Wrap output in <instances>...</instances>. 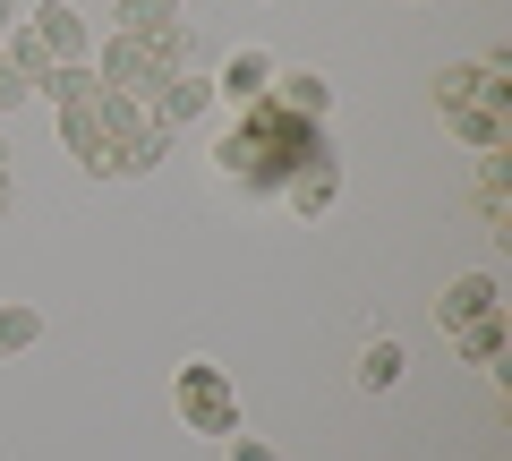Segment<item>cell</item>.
<instances>
[{"label": "cell", "instance_id": "8", "mask_svg": "<svg viewBox=\"0 0 512 461\" xmlns=\"http://www.w3.org/2000/svg\"><path fill=\"white\" fill-rule=\"evenodd\" d=\"M265 86H274V60H265V52H231V69H222V86H214V103H231V111H248V103H265Z\"/></svg>", "mask_w": 512, "mask_h": 461}, {"label": "cell", "instance_id": "4", "mask_svg": "<svg viewBox=\"0 0 512 461\" xmlns=\"http://www.w3.org/2000/svg\"><path fill=\"white\" fill-rule=\"evenodd\" d=\"M26 35L43 43V60H94V35H86V18H77L69 0H35Z\"/></svg>", "mask_w": 512, "mask_h": 461}, {"label": "cell", "instance_id": "17", "mask_svg": "<svg viewBox=\"0 0 512 461\" xmlns=\"http://www.w3.org/2000/svg\"><path fill=\"white\" fill-rule=\"evenodd\" d=\"M9 26H18V0H0V35H9Z\"/></svg>", "mask_w": 512, "mask_h": 461}, {"label": "cell", "instance_id": "3", "mask_svg": "<svg viewBox=\"0 0 512 461\" xmlns=\"http://www.w3.org/2000/svg\"><path fill=\"white\" fill-rule=\"evenodd\" d=\"M171 410H180L197 436H239V393H231V376H222L214 359H188V368L171 376Z\"/></svg>", "mask_w": 512, "mask_h": 461}, {"label": "cell", "instance_id": "9", "mask_svg": "<svg viewBox=\"0 0 512 461\" xmlns=\"http://www.w3.org/2000/svg\"><path fill=\"white\" fill-rule=\"evenodd\" d=\"M504 342H512V316H504V308H487V316H470V325L453 333V351L470 359V368H495V359H504Z\"/></svg>", "mask_w": 512, "mask_h": 461}, {"label": "cell", "instance_id": "16", "mask_svg": "<svg viewBox=\"0 0 512 461\" xmlns=\"http://www.w3.org/2000/svg\"><path fill=\"white\" fill-rule=\"evenodd\" d=\"M231 461H282V453H274L265 436H231Z\"/></svg>", "mask_w": 512, "mask_h": 461}, {"label": "cell", "instance_id": "18", "mask_svg": "<svg viewBox=\"0 0 512 461\" xmlns=\"http://www.w3.org/2000/svg\"><path fill=\"white\" fill-rule=\"evenodd\" d=\"M0 214H9V171H0Z\"/></svg>", "mask_w": 512, "mask_h": 461}, {"label": "cell", "instance_id": "13", "mask_svg": "<svg viewBox=\"0 0 512 461\" xmlns=\"http://www.w3.org/2000/svg\"><path fill=\"white\" fill-rule=\"evenodd\" d=\"M282 197H291L299 214H325V205L342 197V163H316V171H299V180L282 188Z\"/></svg>", "mask_w": 512, "mask_h": 461}, {"label": "cell", "instance_id": "5", "mask_svg": "<svg viewBox=\"0 0 512 461\" xmlns=\"http://www.w3.org/2000/svg\"><path fill=\"white\" fill-rule=\"evenodd\" d=\"M487 308H504L495 274H453V282H444V299H436V325H444V333H461L470 316H487Z\"/></svg>", "mask_w": 512, "mask_h": 461}, {"label": "cell", "instance_id": "19", "mask_svg": "<svg viewBox=\"0 0 512 461\" xmlns=\"http://www.w3.org/2000/svg\"><path fill=\"white\" fill-rule=\"evenodd\" d=\"M0 171H9V146H0Z\"/></svg>", "mask_w": 512, "mask_h": 461}, {"label": "cell", "instance_id": "6", "mask_svg": "<svg viewBox=\"0 0 512 461\" xmlns=\"http://www.w3.org/2000/svg\"><path fill=\"white\" fill-rule=\"evenodd\" d=\"M444 129H453L470 154H495V146H512V111H487V103H453V111H444Z\"/></svg>", "mask_w": 512, "mask_h": 461}, {"label": "cell", "instance_id": "11", "mask_svg": "<svg viewBox=\"0 0 512 461\" xmlns=\"http://www.w3.org/2000/svg\"><path fill=\"white\" fill-rule=\"evenodd\" d=\"M205 103H214V86H205V77H171V86L154 94L146 111H154V120H163V129H188V120H197Z\"/></svg>", "mask_w": 512, "mask_h": 461}, {"label": "cell", "instance_id": "1", "mask_svg": "<svg viewBox=\"0 0 512 461\" xmlns=\"http://www.w3.org/2000/svg\"><path fill=\"white\" fill-rule=\"evenodd\" d=\"M316 163H333L325 120H299V111H282V103H248L231 120V137L214 146V171L239 180V188H256V197H282V188H291L299 171H316Z\"/></svg>", "mask_w": 512, "mask_h": 461}, {"label": "cell", "instance_id": "15", "mask_svg": "<svg viewBox=\"0 0 512 461\" xmlns=\"http://www.w3.org/2000/svg\"><path fill=\"white\" fill-rule=\"evenodd\" d=\"M35 94H43V77L26 69V60L9 52V43H0V111H9V103H35Z\"/></svg>", "mask_w": 512, "mask_h": 461}, {"label": "cell", "instance_id": "2", "mask_svg": "<svg viewBox=\"0 0 512 461\" xmlns=\"http://www.w3.org/2000/svg\"><path fill=\"white\" fill-rule=\"evenodd\" d=\"M60 137H69V154L94 180H137V171H154L163 146H171V129L120 86H94L86 103H60Z\"/></svg>", "mask_w": 512, "mask_h": 461}, {"label": "cell", "instance_id": "12", "mask_svg": "<svg viewBox=\"0 0 512 461\" xmlns=\"http://www.w3.org/2000/svg\"><path fill=\"white\" fill-rule=\"evenodd\" d=\"M402 376H410V351L393 342V333H376V342L359 351V385H367V393H393Z\"/></svg>", "mask_w": 512, "mask_h": 461}, {"label": "cell", "instance_id": "10", "mask_svg": "<svg viewBox=\"0 0 512 461\" xmlns=\"http://www.w3.org/2000/svg\"><path fill=\"white\" fill-rule=\"evenodd\" d=\"M171 26H180V0H120V9H111V35H128V43L171 35Z\"/></svg>", "mask_w": 512, "mask_h": 461}, {"label": "cell", "instance_id": "7", "mask_svg": "<svg viewBox=\"0 0 512 461\" xmlns=\"http://www.w3.org/2000/svg\"><path fill=\"white\" fill-rule=\"evenodd\" d=\"M265 103L299 111V120H325V111H333V77H316V69H274V94H265Z\"/></svg>", "mask_w": 512, "mask_h": 461}, {"label": "cell", "instance_id": "14", "mask_svg": "<svg viewBox=\"0 0 512 461\" xmlns=\"http://www.w3.org/2000/svg\"><path fill=\"white\" fill-rule=\"evenodd\" d=\"M35 333H43V316L26 308V299H9V308H0V359H9V351H35Z\"/></svg>", "mask_w": 512, "mask_h": 461}]
</instances>
